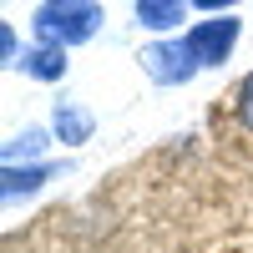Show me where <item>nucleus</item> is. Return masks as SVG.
I'll list each match as a JSON object with an SVG mask.
<instances>
[{"label": "nucleus", "instance_id": "f257e3e1", "mask_svg": "<svg viewBox=\"0 0 253 253\" xmlns=\"http://www.w3.org/2000/svg\"><path fill=\"white\" fill-rule=\"evenodd\" d=\"M101 20H107V10H101V0H41L36 15H31V31L36 41H46V46H86V41L101 31Z\"/></svg>", "mask_w": 253, "mask_h": 253}, {"label": "nucleus", "instance_id": "f03ea898", "mask_svg": "<svg viewBox=\"0 0 253 253\" xmlns=\"http://www.w3.org/2000/svg\"><path fill=\"white\" fill-rule=\"evenodd\" d=\"M137 66H142L147 81H157V86H187V81L203 71V61L193 56V46H187L182 36H157L152 46H142Z\"/></svg>", "mask_w": 253, "mask_h": 253}, {"label": "nucleus", "instance_id": "7ed1b4c3", "mask_svg": "<svg viewBox=\"0 0 253 253\" xmlns=\"http://www.w3.org/2000/svg\"><path fill=\"white\" fill-rule=\"evenodd\" d=\"M238 36H243V20L228 10V15H208V20H193V26L182 31V41L193 46V56L203 61V71L208 66H223L228 56H233L238 46Z\"/></svg>", "mask_w": 253, "mask_h": 253}, {"label": "nucleus", "instance_id": "20e7f679", "mask_svg": "<svg viewBox=\"0 0 253 253\" xmlns=\"http://www.w3.org/2000/svg\"><path fill=\"white\" fill-rule=\"evenodd\" d=\"M51 132H56V142L61 147H86L91 142V132H96V117L81 107V101H56L51 107Z\"/></svg>", "mask_w": 253, "mask_h": 253}, {"label": "nucleus", "instance_id": "39448f33", "mask_svg": "<svg viewBox=\"0 0 253 253\" xmlns=\"http://www.w3.org/2000/svg\"><path fill=\"white\" fill-rule=\"evenodd\" d=\"M187 5H193V0H137L132 20H137L142 31H152V36H172L182 20H187Z\"/></svg>", "mask_w": 253, "mask_h": 253}, {"label": "nucleus", "instance_id": "423d86ee", "mask_svg": "<svg viewBox=\"0 0 253 253\" xmlns=\"http://www.w3.org/2000/svg\"><path fill=\"white\" fill-rule=\"evenodd\" d=\"M61 172L56 162H5V203H15V198H31V193H41L51 177Z\"/></svg>", "mask_w": 253, "mask_h": 253}, {"label": "nucleus", "instance_id": "0eeeda50", "mask_svg": "<svg viewBox=\"0 0 253 253\" xmlns=\"http://www.w3.org/2000/svg\"><path fill=\"white\" fill-rule=\"evenodd\" d=\"M20 71H26L31 81H61V76H66V51H61V46H46V41H41L36 51H26Z\"/></svg>", "mask_w": 253, "mask_h": 253}, {"label": "nucleus", "instance_id": "6e6552de", "mask_svg": "<svg viewBox=\"0 0 253 253\" xmlns=\"http://www.w3.org/2000/svg\"><path fill=\"white\" fill-rule=\"evenodd\" d=\"M51 137H56V132H46V126H26V132H15V137L5 142V162H36V157L51 147Z\"/></svg>", "mask_w": 253, "mask_h": 253}, {"label": "nucleus", "instance_id": "1a4fd4ad", "mask_svg": "<svg viewBox=\"0 0 253 253\" xmlns=\"http://www.w3.org/2000/svg\"><path fill=\"white\" fill-rule=\"evenodd\" d=\"M233 117H238L243 132H253V71L238 81V91H233Z\"/></svg>", "mask_w": 253, "mask_h": 253}, {"label": "nucleus", "instance_id": "9d476101", "mask_svg": "<svg viewBox=\"0 0 253 253\" xmlns=\"http://www.w3.org/2000/svg\"><path fill=\"white\" fill-rule=\"evenodd\" d=\"M0 51H5V66H10V71H20L26 51H20V41H15V26H0Z\"/></svg>", "mask_w": 253, "mask_h": 253}, {"label": "nucleus", "instance_id": "9b49d317", "mask_svg": "<svg viewBox=\"0 0 253 253\" xmlns=\"http://www.w3.org/2000/svg\"><path fill=\"white\" fill-rule=\"evenodd\" d=\"M193 5H198V10H208V15H228L238 0H193Z\"/></svg>", "mask_w": 253, "mask_h": 253}]
</instances>
